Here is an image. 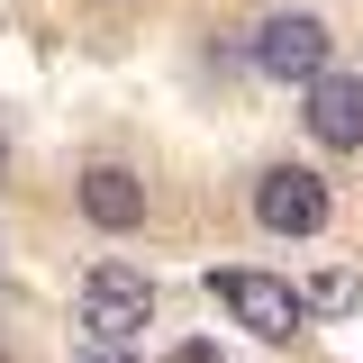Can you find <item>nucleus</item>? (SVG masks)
<instances>
[{"label": "nucleus", "instance_id": "f03ea898", "mask_svg": "<svg viewBox=\"0 0 363 363\" xmlns=\"http://www.w3.org/2000/svg\"><path fill=\"white\" fill-rule=\"evenodd\" d=\"M209 291H218L255 336H272V345H291V336L309 327V300H300L291 281H272V272H236V264H227V272H209Z\"/></svg>", "mask_w": 363, "mask_h": 363}, {"label": "nucleus", "instance_id": "1a4fd4ad", "mask_svg": "<svg viewBox=\"0 0 363 363\" xmlns=\"http://www.w3.org/2000/svg\"><path fill=\"white\" fill-rule=\"evenodd\" d=\"M82 363H128V345H91V354Z\"/></svg>", "mask_w": 363, "mask_h": 363}, {"label": "nucleus", "instance_id": "6e6552de", "mask_svg": "<svg viewBox=\"0 0 363 363\" xmlns=\"http://www.w3.org/2000/svg\"><path fill=\"white\" fill-rule=\"evenodd\" d=\"M164 363H218V354H209V345L191 336V345H173V354H164Z\"/></svg>", "mask_w": 363, "mask_h": 363}, {"label": "nucleus", "instance_id": "9d476101", "mask_svg": "<svg viewBox=\"0 0 363 363\" xmlns=\"http://www.w3.org/2000/svg\"><path fill=\"white\" fill-rule=\"evenodd\" d=\"M0 164H9V136H0Z\"/></svg>", "mask_w": 363, "mask_h": 363}, {"label": "nucleus", "instance_id": "0eeeda50", "mask_svg": "<svg viewBox=\"0 0 363 363\" xmlns=\"http://www.w3.org/2000/svg\"><path fill=\"white\" fill-rule=\"evenodd\" d=\"M318 318H354L363 309V272H345V264H327V272H309V291H300Z\"/></svg>", "mask_w": 363, "mask_h": 363}, {"label": "nucleus", "instance_id": "9b49d317", "mask_svg": "<svg viewBox=\"0 0 363 363\" xmlns=\"http://www.w3.org/2000/svg\"><path fill=\"white\" fill-rule=\"evenodd\" d=\"M0 363H9V354H0Z\"/></svg>", "mask_w": 363, "mask_h": 363}, {"label": "nucleus", "instance_id": "39448f33", "mask_svg": "<svg viewBox=\"0 0 363 363\" xmlns=\"http://www.w3.org/2000/svg\"><path fill=\"white\" fill-rule=\"evenodd\" d=\"M300 91H309V136L327 155H354L363 145V82L354 73H318V82H300Z\"/></svg>", "mask_w": 363, "mask_h": 363}, {"label": "nucleus", "instance_id": "f257e3e1", "mask_svg": "<svg viewBox=\"0 0 363 363\" xmlns=\"http://www.w3.org/2000/svg\"><path fill=\"white\" fill-rule=\"evenodd\" d=\"M155 318V281L128 264H100L82 281V336L91 345H136V327Z\"/></svg>", "mask_w": 363, "mask_h": 363}, {"label": "nucleus", "instance_id": "20e7f679", "mask_svg": "<svg viewBox=\"0 0 363 363\" xmlns=\"http://www.w3.org/2000/svg\"><path fill=\"white\" fill-rule=\"evenodd\" d=\"M255 218H264L272 236H318V227H327V182H318L309 164H272V173L255 182Z\"/></svg>", "mask_w": 363, "mask_h": 363}, {"label": "nucleus", "instance_id": "423d86ee", "mask_svg": "<svg viewBox=\"0 0 363 363\" xmlns=\"http://www.w3.org/2000/svg\"><path fill=\"white\" fill-rule=\"evenodd\" d=\"M73 200H82V218H91V227H109V236H128V227L145 218V191H136L128 164H91Z\"/></svg>", "mask_w": 363, "mask_h": 363}, {"label": "nucleus", "instance_id": "7ed1b4c3", "mask_svg": "<svg viewBox=\"0 0 363 363\" xmlns=\"http://www.w3.org/2000/svg\"><path fill=\"white\" fill-rule=\"evenodd\" d=\"M255 73L264 82H318L327 73V28H318L309 9H281L255 28Z\"/></svg>", "mask_w": 363, "mask_h": 363}]
</instances>
